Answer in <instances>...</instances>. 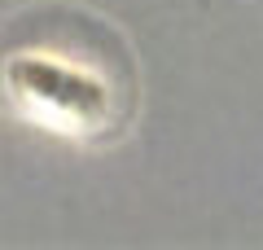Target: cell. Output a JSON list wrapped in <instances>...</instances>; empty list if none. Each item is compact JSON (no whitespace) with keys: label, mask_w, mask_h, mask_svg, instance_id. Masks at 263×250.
Returning <instances> with one entry per match:
<instances>
[]
</instances>
